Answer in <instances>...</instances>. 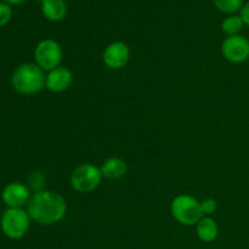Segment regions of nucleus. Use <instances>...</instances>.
I'll return each mask as SVG.
<instances>
[{
    "label": "nucleus",
    "instance_id": "nucleus-4",
    "mask_svg": "<svg viewBox=\"0 0 249 249\" xmlns=\"http://www.w3.org/2000/svg\"><path fill=\"white\" fill-rule=\"evenodd\" d=\"M31 216L23 208H7L0 218V229L10 240L24 237L31 228Z\"/></svg>",
    "mask_w": 249,
    "mask_h": 249
},
{
    "label": "nucleus",
    "instance_id": "nucleus-12",
    "mask_svg": "<svg viewBox=\"0 0 249 249\" xmlns=\"http://www.w3.org/2000/svg\"><path fill=\"white\" fill-rule=\"evenodd\" d=\"M44 17L51 22H60L67 15V4L65 0H44L41 2Z\"/></svg>",
    "mask_w": 249,
    "mask_h": 249
},
{
    "label": "nucleus",
    "instance_id": "nucleus-16",
    "mask_svg": "<svg viewBox=\"0 0 249 249\" xmlns=\"http://www.w3.org/2000/svg\"><path fill=\"white\" fill-rule=\"evenodd\" d=\"M28 184L36 192L43 191L45 184V175L41 172H33L28 178Z\"/></svg>",
    "mask_w": 249,
    "mask_h": 249
},
{
    "label": "nucleus",
    "instance_id": "nucleus-19",
    "mask_svg": "<svg viewBox=\"0 0 249 249\" xmlns=\"http://www.w3.org/2000/svg\"><path fill=\"white\" fill-rule=\"evenodd\" d=\"M240 16L241 18H242L243 23L249 27V1L245 2V5H243L242 9H241L240 11Z\"/></svg>",
    "mask_w": 249,
    "mask_h": 249
},
{
    "label": "nucleus",
    "instance_id": "nucleus-8",
    "mask_svg": "<svg viewBox=\"0 0 249 249\" xmlns=\"http://www.w3.org/2000/svg\"><path fill=\"white\" fill-rule=\"evenodd\" d=\"M102 60L105 65L111 70H121L125 67L130 60L129 46L123 41H113L104 50Z\"/></svg>",
    "mask_w": 249,
    "mask_h": 249
},
{
    "label": "nucleus",
    "instance_id": "nucleus-9",
    "mask_svg": "<svg viewBox=\"0 0 249 249\" xmlns=\"http://www.w3.org/2000/svg\"><path fill=\"white\" fill-rule=\"evenodd\" d=\"M1 199L7 208H22L31 199V191L26 184L10 182L2 190Z\"/></svg>",
    "mask_w": 249,
    "mask_h": 249
},
{
    "label": "nucleus",
    "instance_id": "nucleus-11",
    "mask_svg": "<svg viewBox=\"0 0 249 249\" xmlns=\"http://www.w3.org/2000/svg\"><path fill=\"white\" fill-rule=\"evenodd\" d=\"M101 173L102 177L107 178L111 180H117L123 178L126 174L128 170V165L124 160L119 157H109L102 163L101 165Z\"/></svg>",
    "mask_w": 249,
    "mask_h": 249
},
{
    "label": "nucleus",
    "instance_id": "nucleus-20",
    "mask_svg": "<svg viewBox=\"0 0 249 249\" xmlns=\"http://www.w3.org/2000/svg\"><path fill=\"white\" fill-rule=\"evenodd\" d=\"M2 1L4 2H6V4H9V5H19V4H22V2H24L26 1V0H2Z\"/></svg>",
    "mask_w": 249,
    "mask_h": 249
},
{
    "label": "nucleus",
    "instance_id": "nucleus-21",
    "mask_svg": "<svg viewBox=\"0 0 249 249\" xmlns=\"http://www.w3.org/2000/svg\"><path fill=\"white\" fill-rule=\"evenodd\" d=\"M38 1H39V2H40V4H41V2H43V1H44V0H38Z\"/></svg>",
    "mask_w": 249,
    "mask_h": 249
},
{
    "label": "nucleus",
    "instance_id": "nucleus-6",
    "mask_svg": "<svg viewBox=\"0 0 249 249\" xmlns=\"http://www.w3.org/2000/svg\"><path fill=\"white\" fill-rule=\"evenodd\" d=\"M62 57V48L53 39H44L36 44L34 50V60L36 65H38L43 71L50 72L60 67Z\"/></svg>",
    "mask_w": 249,
    "mask_h": 249
},
{
    "label": "nucleus",
    "instance_id": "nucleus-10",
    "mask_svg": "<svg viewBox=\"0 0 249 249\" xmlns=\"http://www.w3.org/2000/svg\"><path fill=\"white\" fill-rule=\"evenodd\" d=\"M73 83V73L67 67H57L46 74L45 88L53 92H63Z\"/></svg>",
    "mask_w": 249,
    "mask_h": 249
},
{
    "label": "nucleus",
    "instance_id": "nucleus-7",
    "mask_svg": "<svg viewBox=\"0 0 249 249\" xmlns=\"http://www.w3.org/2000/svg\"><path fill=\"white\" fill-rule=\"evenodd\" d=\"M221 53L231 63H242L249 58V40L243 36H228L221 44Z\"/></svg>",
    "mask_w": 249,
    "mask_h": 249
},
{
    "label": "nucleus",
    "instance_id": "nucleus-14",
    "mask_svg": "<svg viewBox=\"0 0 249 249\" xmlns=\"http://www.w3.org/2000/svg\"><path fill=\"white\" fill-rule=\"evenodd\" d=\"M243 26L245 23L240 15H229L221 23V31L228 36H238L243 29Z\"/></svg>",
    "mask_w": 249,
    "mask_h": 249
},
{
    "label": "nucleus",
    "instance_id": "nucleus-1",
    "mask_svg": "<svg viewBox=\"0 0 249 249\" xmlns=\"http://www.w3.org/2000/svg\"><path fill=\"white\" fill-rule=\"evenodd\" d=\"M27 212L32 220L40 225H53L62 220L67 213V203L57 192H34L27 203Z\"/></svg>",
    "mask_w": 249,
    "mask_h": 249
},
{
    "label": "nucleus",
    "instance_id": "nucleus-2",
    "mask_svg": "<svg viewBox=\"0 0 249 249\" xmlns=\"http://www.w3.org/2000/svg\"><path fill=\"white\" fill-rule=\"evenodd\" d=\"M46 75L36 63H23L14 71L11 84L18 94L36 95L45 88Z\"/></svg>",
    "mask_w": 249,
    "mask_h": 249
},
{
    "label": "nucleus",
    "instance_id": "nucleus-18",
    "mask_svg": "<svg viewBox=\"0 0 249 249\" xmlns=\"http://www.w3.org/2000/svg\"><path fill=\"white\" fill-rule=\"evenodd\" d=\"M201 208L203 212V215H212L213 213H215L216 208H218V203L214 198H204L201 202Z\"/></svg>",
    "mask_w": 249,
    "mask_h": 249
},
{
    "label": "nucleus",
    "instance_id": "nucleus-3",
    "mask_svg": "<svg viewBox=\"0 0 249 249\" xmlns=\"http://www.w3.org/2000/svg\"><path fill=\"white\" fill-rule=\"evenodd\" d=\"M170 212L175 220L184 226L197 225L203 218L201 202L191 195H178L170 204Z\"/></svg>",
    "mask_w": 249,
    "mask_h": 249
},
{
    "label": "nucleus",
    "instance_id": "nucleus-17",
    "mask_svg": "<svg viewBox=\"0 0 249 249\" xmlns=\"http://www.w3.org/2000/svg\"><path fill=\"white\" fill-rule=\"evenodd\" d=\"M12 17V7L11 5L6 2H0V27L6 26Z\"/></svg>",
    "mask_w": 249,
    "mask_h": 249
},
{
    "label": "nucleus",
    "instance_id": "nucleus-15",
    "mask_svg": "<svg viewBox=\"0 0 249 249\" xmlns=\"http://www.w3.org/2000/svg\"><path fill=\"white\" fill-rule=\"evenodd\" d=\"M213 2L219 11L229 15H235L237 11H241L245 5L243 0H213Z\"/></svg>",
    "mask_w": 249,
    "mask_h": 249
},
{
    "label": "nucleus",
    "instance_id": "nucleus-13",
    "mask_svg": "<svg viewBox=\"0 0 249 249\" xmlns=\"http://www.w3.org/2000/svg\"><path fill=\"white\" fill-rule=\"evenodd\" d=\"M197 237L204 243H211L216 240L219 233L218 224L211 216H203L196 225Z\"/></svg>",
    "mask_w": 249,
    "mask_h": 249
},
{
    "label": "nucleus",
    "instance_id": "nucleus-5",
    "mask_svg": "<svg viewBox=\"0 0 249 249\" xmlns=\"http://www.w3.org/2000/svg\"><path fill=\"white\" fill-rule=\"evenodd\" d=\"M102 173L99 167L91 163H84L75 168L71 174V185L79 194H89L101 184Z\"/></svg>",
    "mask_w": 249,
    "mask_h": 249
}]
</instances>
